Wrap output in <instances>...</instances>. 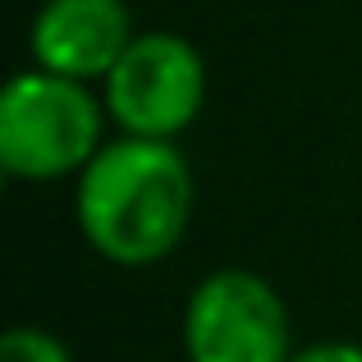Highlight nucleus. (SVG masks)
<instances>
[{"label": "nucleus", "instance_id": "obj_2", "mask_svg": "<svg viewBox=\"0 0 362 362\" xmlns=\"http://www.w3.org/2000/svg\"><path fill=\"white\" fill-rule=\"evenodd\" d=\"M106 101L88 83L51 69H23L0 92V165L23 184H55L83 175L106 142Z\"/></svg>", "mask_w": 362, "mask_h": 362}, {"label": "nucleus", "instance_id": "obj_3", "mask_svg": "<svg viewBox=\"0 0 362 362\" xmlns=\"http://www.w3.org/2000/svg\"><path fill=\"white\" fill-rule=\"evenodd\" d=\"M184 354L188 362H289L298 349L280 289L243 266L211 271L188 293Z\"/></svg>", "mask_w": 362, "mask_h": 362}, {"label": "nucleus", "instance_id": "obj_5", "mask_svg": "<svg viewBox=\"0 0 362 362\" xmlns=\"http://www.w3.org/2000/svg\"><path fill=\"white\" fill-rule=\"evenodd\" d=\"M133 18L124 0H46L33 18V60L64 78H106L133 42Z\"/></svg>", "mask_w": 362, "mask_h": 362}, {"label": "nucleus", "instance_id": "obj_6", "mask_svg": "<svg viewBox=\"0 0 362 362\" xmlns=\"http://www.w3.org/2000/svg\"><path fill=\"white\" fill-rule=\"evenodd\" d=\"M0 362H74L69 349L37 326H9L0 339Z\"/></svg>", "mask_w": 362, "mask_h": 362}, {"label": "nucleus", "instance_id": "obj_7", "mask_svg": "<svg viewBox=\"0 0 362 362\" xmlns=\"http://www.w3.org/2000/svg\"><path fill=\"white\" fill-rule=\"evenodd\" d=\"M289 362H362V349L358 344H312V349H298Z\"/></svg>", "mask_w": 362, "mask_h": 362}, {"label": "nucleus", "instance_id": "obj_1", "mask_svg": "<svg viewBox=\"0 0 362 362\" xmlns=\"http://www.w3.org/2000/svg\"><path fill=\"white\" fill-rule=\"evenodd\" d=\"M83 239L115 266H151L170 257L193 221V175L165 138H110L83 165L74 193Z\"/></svg>", "mask_w": 362, "mask_h": 362}, {"label": "nucleus", "instance_id": "obj_4", "mask_svg": "<svg viewBox=\"0 0 362 362\" xmlns=\"http://www.w3.org/2000/svg\"><path fill=\"white\" fill-rule=\"evenodd\" d=\"M106 115L129 138L175 142L206 101V64L179 33H138L106 74Z\"/></svg>", "mask_w": 362, "mask_h": 362}]
</instances>
